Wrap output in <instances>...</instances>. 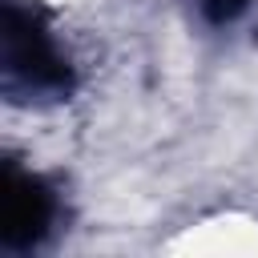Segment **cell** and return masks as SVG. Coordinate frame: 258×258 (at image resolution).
Returning <instances> with one entry per match:
<instances>
[{
	"mask_svg": "<svg viewBox=\"0 0 258 258\" xmlns=\"http://www.w3.org/2000/svg\"><path fill=\"white\" fill-rule=\"evenodd\" d=\"M4 77L8 85H24L28 93H60L69 85L64 56L32 20V12L8 8L4 16Z\"/></svg>",
	"mask_w": 258,
	"mask_h": 258,
	"instance_id": "6da1fadb",
	"label": "cell"
},
{
	"mask_svg": "<svg viewBox=\"0 0 258 258\" xmlns=\"http://www.w3.org/2000/svg\"><path fill=\"white\" fill-rule=\"evenodd\" d=\"M48 222H52L48 189L32 173L8 165V173H4V226H0L4 242L8 246H32L36 238H44Z\"/></svg>",
	"mask_w": 258,
	"mask_h": 258,
	"instance_id": "7a4b0ae2",
	"label": "cell"
}]
</instances>
